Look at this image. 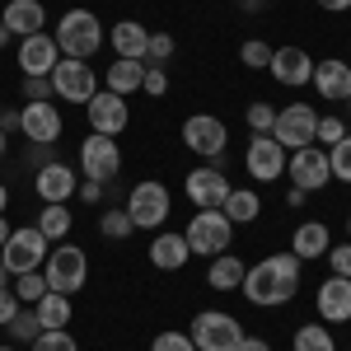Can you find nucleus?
<instances>
[{
  "mask_svg": "<svg viewBox=\"0 0 351 351\" xmlns=\"http://www.w3.org/2000/svg\"><path fill=\"white\" fill-rule=\"evenodd\" d=\"M286 155H291V150H286L281 141H271V136H253L248 150H243V169H248V178L271 183V178L286 173Z\"/></svg>",
  "mask_w": 351,
  "mask_h": 351,
  "instance_id": "ddd939ff",
  "label": "nucleus"
},
{
  "mask_svg": "<svg viewBox=\"0 0 351 351\" xmlns=\"http://www.w3.org/2000/svg\"><path fill=\"white\" fill-rule=\"evenodd\" d=\"M328 169H332L337 183H351V132L337 145H328Z\"/></svg>",
  "mask_w": 351,
  "mask_h": 351,
  "instance_id": "f704fd0d",
  "label": "nucleus"
},
{
  "mask_svg": "<svg viewBox=\"0 0 351 351\" xmlns=\"http://www.w3.org/2000/svg\"><path fill=\"white\" fill-rule=\"evenodd\" d=\"M295 351H337V342H332V332L324 324H300Z\"/></svg>",
  "mask_w": 351,
  "mask_h": 351,
  "instance_id": "7c9ffc66",
  "label": "nucleus"
},
{
  "mask_svg": "<svg viewBox=\"0 0 351 351\" xmlns=\"http://www.w3.org/2000/svg\"><path fill=\"white\" fill-rule=\"evenodd\" d=\"M56 61H61V47H56L52 33L19 38V71H24V75H52Z\"/></svg>",
  "mask_w": 351,
  "mask_h": 351,
  "instance_id": "f3484780",
  "label": "nucleus"
},
{
  "mask_svg": "<svg viewBox=\"0 0 351 351\" xmlns=\"http://www.w3.org/2000/svg\"><path fill=\"white\" fill-rule=\"evenodd\" d=\"M43 276H47V291L56 295H75L84 281H89V258H84L80 243H56L43 263Z\"/></svg>",
  "mask_w": 351,
  "mask_h": 351,
  "instance_id": "39448f33",
  "label": "nucleus"
},
{
  "mask_svg": "<svg viewBox=\"0 0 351 351\" xmlns=\"http://www.w3.org/2000/svg\"><path fill=\"white\" fill-rule=\"evenodd\" d=\"M10 38H14V33H10V28L0 24V52H5V47H10Z\"/></svg>",
  "mask_w": 351,
  "mask_h": 351,
  "instance_id": "3c124183",
  "label": "nucleus"
},
{
  "mask_svg": "<svg viewBox=\"0 0 351 351\" xmlns=\"http://www.w3.org/2000/svg\"><path fill=\"white\" fill-rule=\"evenodd\" d=\"M286 173L300 192H319L332 183V169H328V150L324 145H300L286 155Z\"/></svg>",
  "mask_w": 351,
  "mask_h": 351,
  "instance_id": "9d476101",
  "label": "nucleus"
},
{
  "mask_svg": "<svg viewBox=\"0 0 351 351\" xmlns=\"http://www.w3.org/2000/svg\"><path fill=\"white\" fill-rule=\"evenodd\" d=\"M188 253H202V258H220V253H230V243H234V220L225 216L220 206L211 211H197L188 220Z\"/></svg>",
  "mask_w": 351,
  "mask_h": 351,
  "instance_id": "7ed1b4c3",
  "label": "nucleus"
},
{
  "mask_svg": "<svg viewBox=\"0 0 351 351\" xmlns=\"http://www.w3.org/2000/svg\"><path fill=\"white\" fill-rule=\"evenodd\" d=\"M132 230L136 225H132V216H127L122 206H108V211L99 216V234H104V239H127Z\"/></svg>",
  "mask_w": 351,
  "mask_h": 351,
  "instance_id": "72a5a7b5",
  "label": "nucleus"
},
{
  "mask_svg": "<svg viewBox=\"0 0 351 351\" xmlns=\"http://www.w3.org/2000/svg\"><path fill=\"white\" fill-rule=\"evenodd\" d=\"M319 10H328V14H342V10H351V0H319Z\"/></svg>",
  "mask_w": 351,
  "mask_h": 351,
  "instance_id": "8fccbe9b",
  "label": "nucleus"
},
{
  "mask_svg": "<svg viewBox=\"0 0 351 351\" xmlns=\"http://www.w3.org/2000/svg\"><path fill=\"white\" fill-rule=\"evenodd\" d=\"M314 300H319V319L324 324H347L351 319V281L347 276H328Z\"/></svg>",
  "mask_w": 351,
  "mask_h": 351,
  "instance_id": "412c9836",
  "label": "nucleus"
},
{
  "mask_svg": "<svg viewBox=\"0 0 351 351\" xmlns=\"http://www.w3.org/2000/svg\"><path fill=\"white\" fill-rule=\"evenodd\" d=\"M239 61L248 66V71H267L271 66V47L263 43V38H248V43L239 47Z\"/></svg>",
  "mask_w": 351,
  "mask_h": 351,
  "instance_id": "c9c22d12",
  "label": "nucleus"
},
{
  "mask_svg": "<svg viewBox=\"0 0 351 351\" xmlns=\"http://www.w3.org/2000/svg\"><path fill=\"white\" fill-rule=\"evenodd\" d=\"M347 108H351V94H347Z\"/></svg>",
  "mask_w": 351,
  "mask_h": 351,
  "instance_id": "bf43d9fd",
  "label": "nucleus"
},
{
  "mask_svg": "<svg viewBox=\"0 0 351 351\" xmlns=\"http://www.w3.org/2000/svg\"><path fill=\"white\" fill-rule=\"evenodd\" d=\"M10 337H14V342H28V347H33V342H38V332H43V324H38V314H33V304H19V314H14V319H10Z\"/></svg>",
  "mask_w": 351,
  "mask_h": 351,
  "instance_id": "473e14b6",
  "label": "nucleus"
},
{
  "mask_svg": "<svg viewBox=\"0 0 351 351\" xmlns=\"http://www.w3.org/2000/svg\"><path fill=\"white\" fill-rule=\"evenodd\" d=\"M0 108H5V104H0Z\"/></svg>",
  "mask_w": 351,
  "mask_h": 351,
  "instance_id": "052dcab7",
  "label": "nucleus"
},
{
  "mask_svg": "<svg viewBox=\"0 0 351 351\" xmlns=\"http://www.w3.org/2000/svg\"><path fill=\"white\" fill-rule=\"evenodd\" d=\"M183 141H188L192 155H202V160H220L225 155V145H230V127L211 117V112H192L188 122H183Z\"/></svg>",
  "mask_w": 351,
  "mask_h": 351,
  "instance_id": "9b49d317",
  "label": "nucleus"
},
{
  "mask_svg": "<svg viewBox=\"0 0 351 351\" xmlns=\"http://www.w3.org/2000/svg\"><path fill=\"white\" fill-rule=\"evenodd\" d=\"M271 80L286 84V89H300V84L314 80V56L304 47H271Z\"/></svg>",
  "mask_w": 351,
  "mask_h": 351,
  "instance_id": "2eb2a0df",
  "label": "nucleus"
},
{
  "mask_svg": "<svg viewBox=\"0 0 351 351\" xmlns=\"http://www.w3.org/2000/svg\"><path fill=\"white\" fill-rule=\"evenodd\" d=\"M47 253H52V239L38 230V225H24V230H10V239L0 243V263L10 276H19V271H38L47 263Z\"/></svg>",
  "mask_w": 351,
  "mask_h": 351,
  "instance_id": "20e7f679",
  "label": "nucleus"
},
{
  "mask_svg": "<svg viewBox=\"0 0 351 351\" xmlns=\"http://www.w3.org/2000/svg\"><path fill=\"white\" fill-rule=\"evenodd\" d=\"M33 351H80V342H75L66 328H47V332H38Z\"/></svg>",
  "mask_w": 351,
  "mask_h": 351,
  "instance_id": "e433bc0d",
  "label": "nucleus"
},
{
  "mask_svg": "<svg viewBox=\"0 0 351 351\" xmlns=\"http://www.w3.org/2000/svg\"><path fill=\"white\" fill-rule=\"evenodd\" d=\"M33 314H38L43 332H47V328H66V324H71V295H56V291H47V295L33 304Z\"/></svg>",
  "mask_w": 351,
  "mask_h": 351,
  "instance_id": "c85d7f7f",
  "label": "nucleus"
},
{
  "mask_svg": "<svg viewBox=\"0 0 351 351\" xmlns=\"http://www.w3.org/2000/svg\"><path fill=\"white\" fill-rule=\"evenodd\" d=\"M314 132H319V112L309 108V104H291V108H276V127H271V141H281L286 150L314 145Z\"/></svg>",
  "mask_w": 351,
  "mask_h": 351,
  "instance_id": "f8f14e48",
  "label": "nucleus"
},
{
  "mask_svg": "<svg viewBox=\"0 0 351 351\" xmlns=\"http://www.w3.org/2000/svg\"><path fill=\"white\" fill-rule=\"evenodd\" d=\"M104 192H108V183H94V178H84V183H80V202H104Z\"/></svg>",
  "mask_w": 351,
  "mask_h": 351,
  "instance_id": "de8ad7c7",
  "label": "nucleus"
},
{
  "mask_svg": "<svg viewBox=\"0 0 351 351\" xmlns=\"http://www.w3.org/2000/svg\"><path fill=\"white\" fill-rule=\"evenodd\" d=\"M141 80H145V61H127V56H117V61L108 66V89H112V94H122V99L136 94Z\"/></svg>",
  "mask_w": 351,
  "mask_h": 351,
  "instance_id": "bb28decb",
  "label": "nucleus"
},
{
  "mask_svg": "<svg viewBox=\"0 0 351 351\" xmlns=\"http://www.w3.org/2000/svg\"><path fill=\"white\" fill-rule=\"evenodd\" d=\"M188 239L183 234H173V230H164V234H155L150 239V267H160V271H178V267H188Z\"/></svg>",
  "mask_w": 351,
  "mask_h": 351,
  "instance_id": "5701e85b",
  "label": "nucleus"
},
{
  "mask_svg": "<svg viewBox=\"0 0 351 351\" xmlns=\"http://www.w3.org/2000/svg\"><path fill=\"white\" fill-rule=\"evenodd\" d=\"M122 169V150H117V136H99L89 132L80 141V173L94 178V183H112Z\"/></svg>",
  "mask_w": 351,
  "mask_h": 351,
  "instance_id": "1a4fd4ad",
  "label": "nucleus"
},
{
  "mask_svg": "<svg viewBox=\"0 0 351 351\" xmlns=\"http://www.w3.org/2000/svg\"><path fill=\"white\" fill-rule=\"evenodd\" d=\"M243 300L248 304H258V309H276V304H286V300H295L300 291V258L295 253H271L263 263H253V267L243 271Z\"/></svg>",
  "mask_w": 351,
  "mask_h": 351,
  "instance_id": "f257e3e1",
  "label": "nucleus"
},
{
  "mask_svg": "<svg viewBox=\"0 0 351 351\" xmlns=\"http://www.w3.org/2000/svg\"><path fill=\"white\" fill-rule=\"evenodd\" d=\"M19 132L33 145H56V136H61V112H56V104H24Z\"/></svg>",
  "mask_w": 351,
  "mask_h": 351,
  "instance_id": "6ab92c4d",
  "label": "nucleus"
},
{
  "mask_svg": "<svg viewBox=\"0 0 351 351\" xmlns=\"http://www.w3.org/2000/svg\"><path fill=\"white\" fill-rule=\"evenodd\" d=\"M347 239H351V216H347Z\"/></svg>",
  "mask_w": 351,
  "mask_h": 351,
  "instance_id": "4d7b16f0",
  "label": "nucleus"
},
{
  "mask_svg": "<svg viewBox=\"0 0 351 351\" xmlns=\"http://www.w3.org/2000/svg\"><path fill=\"white\" fill-rule=\"evenodd\" d=\"M239 351H271V342H263V337H248V332H243Z\"/></svg>",
  "mask_w": 351,
  "mask_h": 351,
  "instance_id": "09e8293b",
  "label": "nucleus"
},
{
  "mask_svg": "<svg viewBox=\"0 0 351 351\" xmlns=\"http://www.w3.org/2000/svg\"><path fill=\"white\" fill-rule=\"evenodd\" d=\"M14 314H19V295H14V291H10V286H5V291H0V328L10 324V319H14Z\"/></svg>",
  "mask_w": 351,
  "mask_h": 351,
  "instance_id": "a18cd8bd",
  "label": "nucleus"
},
{
  "mask_svg": "<svg viewBox=\"0 0 351 351\" xmlns=\"http://www.w3.org/2000/svg\"><path fill=\"white\" fill-rule=\"evenodd\" d=\"M5 145H10V141H5V132H0V155H5Z\"/></svg>",
  "mask_w": 351,
  "mask_h": 351,
  "instance_id": "6e6d98bb",
  "label": "nucleus"
},
{
  "mask_svg": "<svg viewBox=\"0 0 351 351\" xmlns=\"http://www.w3.org/2000/svg\"><path fill=\"white\" fill-rule=\"evenodd\" d=\"M351 127L342 122V117H319V132H314V141H324V145H337L342 136H347Z\"/></svg>",
  "mask_w": 351,
  "mask_h": 351,
  "instance_id": "a19ab883",
  "label": "nucleus"
},
{
  "mask_svg": "<svg viewBox=\"0 0 351 351\" xmlns=\"http://www.w3.org/2000/svg\"><path fill=\"white\" fill-rule=\"evenodd\" d=\"M225 197H230V178L211 169V164H202V169H192L188 173V202L197 211H211V206H225Z\"/></svg>",
  "mask_w": 351,
  "mask_h": 351,
  "instance_id": "dca6fc26",
  "label": "nucleus"
},
{
  "mask_svg": "<svg viewBox=\"0 0 351 351\" xmlns=\"http://www.w3.org/2000/svg\"><path fill=\"white\" fill-rule=\"evenodd\" d=\"M84 112H89V127H94L99 136H122V132H127V122H132L127 99L112 94V89H99V94L84 104Z\"/></svg>",
  "mask_w": 351,
  "mask_h": 351,
  "instance_id": "4468645a",
  "label": "nucleus"
},
{
  "mask_svg": "<svg viewBox=\"0 0 351 351\" xmlns=\"http://www.w3.org/2000/svg\"><path fill=\"white\" fill-rule=\"evenodd\" d=\"M52 94L66 99V104H89L99 94V75L89 61H75V56H61L52 71Z\"/></svg>",
  "mask_w": 351,
  "mask_h": 351,
  "instance_id": "6e6552de",
  "label": "nucleus"
},
{
  "mask_svg": "<svg viewBox=\"0 0 351 351\" xmlns=\"http://www.w3.org/2000/svg\"><path fill=\"white\" fill-rule=\"evenodd\" d=\"M169 56H173V38H169V33H150V47H145V61H150V66H164Z\"/></svg>",
  "mask_w": 351,
  "mask_h": 351,
  "instance_id": "ea45409f",
  "label": "nucleus"
},
{
  "mask_svg": "<svg viewBox=\"0 0 351 351\" xmlns=\"http://www.w3.org/2000/svg\"><path fill=\"white\" fill-rule=\"evenodd\" d=\"M5 239H10V220L0 216V243H5Z\"/></svg>",
  "mask_w": 351,
  "mask_h": 351,
  "instance_id": "864d4df0",
  "label": "nucleus"
},
{
  "mask_svg": "<svg viewBox=\"0 0 351 351\" xmlns=\"http://www.w3.org/2000/svg\"><path fill=\"white\" fill-rule=\"evenodd\" d=\"M52 75H24V104H52Z\"/></svg>",
  "mask_w": 351,
  "mask_h": 351,
  "instance_id": "58836bf2",
  "label": "nucleus"
},
{
  "mask_svg": "<svg viewBox=\"0 0 351 351\" xmlns=\"http://www.w3.org/2000/svg\"><path fill=\"white\" fill-rule=\"evenodd\" d=\"M145 47H150V28H141L136 19L112 24V52H117V56H127V61H145Z\"/></svg>",
  "mask_w": 351,
  "mask_h": 351,
  "instance_id": "393cba45",
  "label": "nucleus"
},
{
  "mask_svg": "<svg viewBox=\"0 0 351 351\" xmlns=\"http://www.w3.org/2000/svg\"><path fill=\"white\" fill-rule=\"evenodd\" d=\"M324 258H328V267H332V276H347L351 281V239L337 243V248H328Z\"/></svg>",
  "mask_w": 351,
  "mask_h": 351,
  "instance_id": "79ce46f5",
  "label": "nucleus"
},
{
  "mask_svg": "<svg viewBox=\"0 0 351 351\" xmlns=\"http://www.w3.org/2000/svg\"><path fill=\"white\" fill-rule=\"evenodd\" d=\"M5 206H10V188L0 183V216H5Z\"/></svg>",
  "mask_w": 351,
  "mask_h": 351,
  "instance_id": "603ef678",
  "label": "nucleus"
},
{
  "mask_svg": "<svg viewBox=\"0 0 351 351\" xmlns=\"http://www.w3.org/2000/svg\"><path fill=\"white\" fill-rule=\"evenodd\" d=\"M0 351H19V347H0Z\"/></svg>",
  "mask_w": 351,
  "mask_h": 351,
  "instance_id": "13d9d810",
  "label": "nucleus"
},
{
  "mask_svg": "<svg viewBox=\"0 0 351 351\" xmlns=\"http://www.w3.org/2000/svg\"><path fill=\"white\" fill-rule=\"evenodd\" d=\"M10 291L19 295V304H38V300L47 295V276H43V271H19Z\"/></svg>",
  "mask_w": 351,
  "mask_h": 351,
  "instance_id": "2f4dec72",
  "label": "nucleus"
},
{
  "mask_svg": "<svg viewBox=\"0 0 351 351\" xmlns=\"http://www.w3.org/2000/svg\"><path fill=\"white\" fill-rule=\"evenodd\" d=\"M192 347L197 351H239L243 342V324L234 314H225V309H202L197 319H192Z\"/></svg>",
  "mask_w": 351,
  "mask_h": 351,
  "instance_id": "423d86ee",
  "label": "nucleus"
},
{
  "mask_svg": "<svg viewBox=\"0 0 351 351\" xmlns=\"http://www.w3.org/2000/svg\"><path fill=\"white\" fill-rule=\"evenodd\" d=\"M150 351H197V347H192L188 332H160V337L150 342Z\"/></svg>",
  "mask_w": 351,
  "mask_h": 351,
  "instance_id": "37998d69",
  "label": "nucleus"
},
{
  "mask_svg": "<svg viewBox=\"0 0 351 351\" xmlns=\"http://www.w3.org/2000/svg\"><path fill=\"white\" fill-rule=\"evenodd\" d=\"M38 230H43L47 239H66V234H71V211H66V202H47V206L38 211Z\"/></svg>",
  "mask_w": 351,
  "mask_h": 351,
  "instance_id": "c756f323",
  "label": "nucleus"
},
{
  "mask_svg": "<svg viewBox=\"0 0 351 351\" xmlns=\"http://www.w3.org/2000/svg\"><path fill=\"white\" fill-rule=\"evenodd\" d=\"M33 188H38V197H43V206L47 202H71L75 197V169H66V164H43L38 169V178H33Z\"/></svg>",
  "mask_w": 351,
  "mask_h": 351,
  "instance_id": "4be33fe9",
  "label": "nucleus"
},
{
  "mask_svg": "<svg viewBox=\"0 0 351 351\" xmlns=\"http://www.w3.org/2000/svg\"><path fill=\"white\" fill-rule=\"evenodd\" d=\"M52 38H56V47H61V56L89 61V56L104 47V24H99V14H94V10H66Z\"/></svg>",
  "mask_w": 351,
  "mask_h": 351,
  "instance_id": "f03ea898",
  "label": "nucleus"
},
{
  "mask_svg": "<svg viewBox=\"0 0 351 351\" xmlns=\"http://www.w3.org/2000/svg\"><path fill=\"white\" fill-rule=\"evenodd\" d=\"M220 211L234 220V225H253V220L263 216V202H258V192H253V188H230V197H225Z\"/></svg>",
  "mask_w": 351,
  "mask_h": 351,
  "instance_id": "cd10ccee",
  "label": "nucleus"
},
{
  "mask_svg": "<svg viewBox=\"0 0 351 351\" xmlns=\"http://www.w3.org/2000/svg\"><path fill=\"white\" fill-rule=\"evenodd\" d=\"M243 271L248 267H243L234 253H220V258H211V267H206V281H211V291H239Z\"/></svg>",
  "mask_w": 351,
  "mask_h": 351,
  "instance_id": "a878e982",
  "label": "nucleus"
},
{
  "mask_svg": "<svg viewBox=\"0 0 351 351\" xmlns=\"http://www.w3.org/2000/svg\"><path fill=\"white\" fill-rule=\"evenodd\" d=\"M19 122H24V108H0V132H19Z\"/></svg>",
  "mask_w": 351,
  "mask_h": 351,
  "instance_id": "49530a36",
  "label": "nucleus"
},
{
  "mask_svg": "<svg viewBox=\"0 0 351 351\" xmlns=\"http://www.w3.org/2000/svg\"><path fill=\"white\" fill-rule=\"evenodd\" d=\"M248 127H253V136H271V127H276V108H271L267 99L248 104Z\"/></svg>",
  "mask_w": 351,
  "mask_h": 351,
  "instance_id": "4c0bfd02",
  "label": "nucleus"
},
{
  "mask_svg": "<svg viewBox=\"0 0 351 351\" xmlns=\"http://www.w3.org/2000/svg\"><path fill=\"white\" fill-rule=\"evenodd\" d=\"M314 89H319V99L324 104H347L351 94V66L342 56H328V61H314Z\"/></svg>",
  "mask_w": 351,
  "mask_h": 351,
  "instance_id": "a211bd4d",
  "label": "nucleus"
},
{
  "mask_svg": "<svg viewBox=\"0 0 351 351\" xmlns=\"http://www.w3.org/2000/svg\"><path fill=\"white\" fill-rule=\"evenodd\" d=\"M5 286H10V271H5V263H0V291H5Z\"/></svg>",
  "mask_w": 351,
  "mask_h": 351,
  "instance_id": "5fc2aeb1",
  "label": "nucleus"
},
{
  "mask_svg": "<svg viewBox=\"0 0 351 351\" xmlns=\"http://www.w3.org/2000/svg\"><path fill=\"white\" fill-rule=\"evenodd\" d=\"M328 248H332V234H328L324 220H304V225H295V234H291V253H295L300 263L324 258Z\"/></svg>",
  "mask_w": 351,
  "mask_h": 351,
  "instance_id": "b1692460",
  "label": "nucleus"
},
{
  "mask_svg": "<svg viewBox=\"0 0 351 351\" xmlns=\"http://www.w3.org/2000/svg\"><path fill=\"white\" fill-rule=\"evenodd\" d=\"M141 89H145L150 99L169 94V75H164V66H145V80H141Z\"/></svg>",
  "mask_w": 351,
  "mask_h": 351,
  "instance_id": "c03bdc74",
  "label": "nucleus"
},
{
  "mask_svg": "<svg viewBox=\"0 0 351 351\" xmlns=\"http://www.w3.org/2000/svg\"><path fill=\"white\" fill-rule=\"evenodd\" d=\"M0 24L10 28L14 38H33V33L47 28V10H43V0H10L5 14H0Z\"/></svg>",
  "mask_w": 351,
  "mask_h": 351,
  "instance_id": "aec40b11",
  "label": "nucleus"
},
{
  "mask_svg": "<svg viewBox=\"0 0 351 351\" xmlns=\"http://www.w3.org/2000/svg\"><path fill=\"white\" fill-rule=\"evenodd\" d=\"M122 211L132 216L136 230H160L164 220H169V188L155 183V178H145V183H136L127 192V206Z\"/></svg>",
  "mask_w": 351,
  "mask_h": 351,
  "instance_id": "0eeeda50",
  "label": "nucleus"
}]
</instances>
